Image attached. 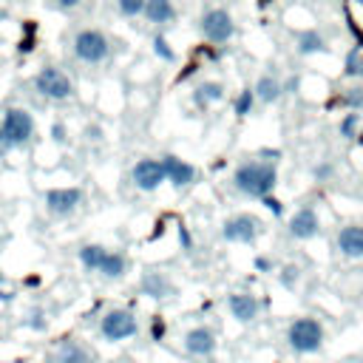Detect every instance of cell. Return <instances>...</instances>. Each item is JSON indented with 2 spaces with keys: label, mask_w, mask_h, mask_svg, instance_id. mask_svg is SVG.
I'll use <instances>...</instances> for the list:
<instances>
[{
  "label": "cell",
  "mask_w": 363,
  "mask_h": 363,
  "mask_svg": "<svg viewBox=\"0 0 363 363\" xmlns=\"http://www.w3.org/2000/svg\"><path fill=\"white\" fill-rule=\"evenodd\" d=\"M233 184H235V190H241L244 196H252V199L272 196V190L278 184L275 162H241L233 173Z\"/></svg>",
  "instance_id": "6da1fadb"
},
{
  "label": "cell",
  "mask_w": 363,
  "mask_h": 363,
  "mask_svg": "<svg viewBox=\"0 0 363 363\" xmlns=\"http://www.w3.org/2000/svg\"><path fill=\"white\" fill-rule=\"evenodd\" d=\"M286 343L298 354H315V352H320V346H323V323L318 318H309V315L295 318L289 323V329H286Z\"/></svg>",
  "instance_id": "7a4b0ae2"
},
{
  "label": "cell",
  "mask_w": 363,
  "mask_h": 363,
  "mask_svg": "<svg viewBox=\"0 0 363 363\" xmlns=\"http://www.w3.org/2000/svg\"><path fill=\"white\" fill-rule=\"evenodd\" d=\"M71 48H74V57L79 62H85V65H99L111 54V43H108V37L99 28H82V31H77Z\"/></svg>",
  "instance_id": "3957f363"
},
{
  "label": "cell",
  "mask_w": 363,
  "mask_h": 363,
  "mask_svg": "<svg viewBox=\"0 0 363 363\" xmlns=\"http://www.w3.org/2000/svg\"><path fill=\"white\" fill-rule=\"evenodd\" d=\"M0 133L11 145V150L14 147H23L34 136V116L26 108H9L3 113V119H0Z\"/></svg>",
  "instance_id": "277c9868"
},
{
  "label": "cell",
  "mask_w": 363,
  "mask_h": 363,
  "mask_svg": "<svg viewBox=\"0 0 363 363\" xmlns=\"http://www.w3.org/2000/svg\"><path fill=\"white\" fill-rule=\"evenodd\" d=\"M139 332V320L130 309H108L99 320V335L108 343H122Z\"/></svg>",
  "instance_id": "5b68a950"
},
{
  "label": "cell",
  "mask_w": 363,
  "mask_h": 363,
  "mask_svg": "<svg viewBox=\"0 0 363 363\" xmlns=\"http://www.w3.org/2000/svg\"><path fill=\"white\" fill-rule=\"evenodd\" d=\"M34 88H37L40 96H45L51 102H62L74 94V82L68 79V74L54 68V65H45L34 74Z\"/></svg>",
  "instance_id": "8992f818"
},
{
  "label": "cell",
  "mask_w": 363,
  "mask_h": 363,
  "mask_svg": "<svg viewBox=\"0 0 363 363\" xmlns=\"http://www.w3.org/2000/svg\"><path fill=\"white\" fill-rule=\"evenodd\" d=\"M199 28H201L204 40H207V43H216V45L227 43V40L235 34V23H233V14H230L227 9H221V6H216V9H207V11L201 14V23H199Z\"/></svg>",
  "instance_id": "52a82bcc"
},
{
  "label": "cell",
  "mask_w": 363,
  "mask_h": 363,
  "mask_svg": "<svg viewBox=\"0 0 363 363\" xmlns=\"http://www.w3.org/2000/svg\"><path fill=\"white\" fill-rule=\"evenodd\" d=\"M261 233V221L250 213H235L221 224V235L230 244H252Z\"/></svg>",
  "instance_id": "ba28073f"
},
{
  "label": "cell",
  "mask_w": 363,
  "mask_h": 363,
  "mask_svg": "<svg viewBox=\"0 0 363 363\" xmlns=\"http://www.w3.org/2000/svg\"><path fill=\"white\" fill-rule=\"evenodd\" d=\"M130 179L145 193H153V190H159L167 182L164 167H162V159H139L133 164V170H130Z\"/></svg>",
  "instance_id": "9c48e42d"
},
{
  "label": "cell",
  "mask_w": 363,
  "mask_h": 363,
  "mask_svg": "<svg viewBox=\"0 0 363 363\" xmlns=\"http://www.w3.org/2000/svg\"><path fill=\"white\" fill-rule=\"evenodd\" d=\"M82 201V190L79 187H51L45 190V210L51 216H71Z\"/></svg>",
  "instance_id": "30bf717a"
},
{
  "label": "cell",
  "mask_w": 363,
  "mask_h": 363,
  "mask_svg": "<svg viewBox=\"0 0 363 363\" xmlns=\"http://www.w3.org/2000/svg\"><path fill=\"white\" fill-rule=\"evenodd\" d=\"M184 352L193 357H210L216 352V332L210 326H193L184 335Z\"/></svg>",
  "instance_id": "8fae6325"
},
{
  "label": "cell",
  "mask_w": 363,
  "mask_h": 363,
  "mask_svg": "<svg viewBox=\"0 0 363 363\" xmlns=\"http://www.w3.org/2000/svg\"><path fill=\"white\" fill-rule=\"evenodd\" d=\"M318 230H320V218L312 207H301V210L292 213V218H289V235L292 238L309 241V238L318 235Z\"/></svg>",
  "instance_id": "7c38bea8"
},
{
  "label": "cell",
  "mask_w": 363,
  "mask_h": 363,
  "mask_svg": "<svg viewBox=\"0 0 363 363\" xmlns=\"http://www.w3.org/2000/svg\"><path fill=\"white\" fill-rule=\"evenodd\" d=\"M227 309H230V315H233L238 323H250V320L258 318L261 303H258V298L250 295V292H233V295L227 298Z\"/></svg>",
  "instance_id": "4fadbf2b"
},
{
  "label": "cell",
  "mask_w": 363,
  "mask_h": 363,
  "mask_svg": "<svg viewBox=\"0 0 363 363\" xmlns=\"http://www.w3.org/2000/svg\"><path fill=\"white\" fill-rule=\"evenodd\" d=\"M162 167H164L167 182H170L176 190H182V187L193 184V179H196L193 164H190V162H184V159H179V156H162Z\"/></svg>",
  "instance_id": "5bb4252c"
},
{
  "label": "cell",
  "mask_w": 363,
  "mask_h": 363,
  "mask_svg": "<svg viewBox=\"0 0 363 363\" xmlns=\"http://www.w3.org/2000/svg\"><path fill=\"white\" fill-rule=\"evenodd\" d=\"M337 250L346 258H363V227L360 224H346L337 233Z\"/></svg>",
  "instance_id": "9a60e30c"
},
{
  "label": "cell",
  "mask_w": 363,
  "mask_h": 363,
  "mask_svg": "<svg viewBox=\"0 0 363 363\" xmlns=\"http://www.w3.org/2000/svg\"><path fill=\"white\" fill-rule=\"evenodd\" d=\"M139 289H142V295H147V298H167V295L176 292V286L170 284V278H167L164 272H145Z\"/></svg>",
  "instance_id": "2e32d148"
},
{
  "label": "cell",
  "mask_w": 363,
  "mask_h": 363,
  "mask_svg": "<svg viewBox=\"0 0 363 363\" xmlns=\"http://www.w3.org/2000/svg\"><path fill=\"white\" fill-rule=\"evenodd\" d=\"M51 363H91V354L79 340L62 337V343L57 346V354H54Z\"/></svg>",
  "instance_id": "e0dca14e"
},
{
  "label": "cell",
  "mask_w": 363,
  "mask_h": 363,
  "mask_svg": "<svg viewBox=\"0 0 363 363\" xmlns=\"http://www.w3.org/2000/svg\"><path fill=\"white\" fill-rule=\"evenodd\" d=\"M142 14H145L147 23H153V26H164V23H173V17H176V6H173V0H147Z\"/></svg>",
  "instance_id": "ac0fdd59"
},
{
  "label": "cell",
  "mask_w": 363,
  "mask_h": 363,
  "mask_svg": "<svg viewBox=\"0 0 363 363\" xmlns=\"http://www.w3.org/2000/svg\"><path fill=\"white\" fill-rule=\"evenodd\" d=\"M252 91H255V99L272 105V102L284 94V85H281L278 77H272V74H261V77L255 79V88H252Z\"/></svg>",
  "instance_id": "d6986e66"
},
{
  "label": "cell",
  "mask_w": 363,
  "mask_h": 363,
  "mask_svg": "<svg viewBox=\"0 0 363 363\" xmlns=\"http://www.w3.org/2000/svg\"><path fill=\"white\" fill-rule=\"evenodd\" d=\"M221 99H224V85L216 82V79H207V82H201V85L193 91V102H196L199 108H210L213 102H221Z\"/></svg>",
  "instance_id": "ffe728a7"
},
{
  "label": "cell",
  "mask_w": 363,
  "mask_h": 363,
  "mask_svg": "<svg viewBox=\"0 0 363 363\" xmlns=\"http://www.w3.org/2000/svg\"><path fill=\"white\" fill-rule=\"evenodd\" d=\"M125 269H128V258H125L122 252H116V250H108L105 258H102L99 275H102L105 281H116V278L125 275Z\"/></svg>",
  "instance_id": "44dd1931"
},
{
  "label": "cell",
  "mask_w": 363,
  "mask_h": 363,
  "mask_svg": "<svg viewBox=\"0 0 363 363\" xmlns=\"http://www.w3.org/2000/svg\"><path fill=\"white\" fill-rule=\"evenodd\" d=\"M105 252H108V250H105L102 244H85V247L79 250V264H82L88 272H99Z\"/></svg>",
  "instance_id": "7402d4cb"
},
{
  "label": "cell",
  "mask_w": 363,
  "mask_h": 363,
  "mask_svg": "<svg viewBox=\"0 0 363 363\" xmlns=\"http://www.w3.org/2000/svg\"><path fill=\"white\" fill-rule=\"evenodd\" d=\"M323 48H326V43H323V37H320L315 28L298 34V51H301V54H320Z\"/></svg>",
  "instance_id": "603a6c76"
},
{
  "label": "cell",
  "mask_w": 363,
  "mask_h": 363,
  "mask_svg": "<svg viewBox=\"0 0 363 363\" xmlns=\"http://www.w3.org/2000/svg\"><path fill=\"white\" fill-rule=\"evenodd\" d=\"M343 74H346V77H363V45H354V48L346 54Z\"/></svg>",
  "instance_id": "cb8c5ba5"
},
{
  "label": "cell",
  "mask_w": 363,
  "mask_h": 363,
  "mask_svg": "<svg viewBox=\"0 0 363 363\" xmlns=\"http://www.w3.org/2000/svg\"><path fill=\"white\" fill-rule=\"evenodd\" d=\"M252 105H255V91L252 88H244V91H238V96L233 102V111H235V116H250L252 113Z\"/></svg>",
  "instance_id": "d4e9b609"
},
{
  "label": "cell",
  "mask_w": 363,
  "mask_h": 363,
  "mask_svg": "<svg viewBox=\"0 0 363 363\" xmlns=\"http://www.w3.org/2000/svg\"><path fill=\"white\" fill-rule=\"evenodd\" d=\"M357 125H360V113H357V111H349V113L340 119V136H343V139L357 136Z\"/></svg>",
  "instance_id": "484cf974"
},
{
  "label": "cell",
  "mask_w": 363,
  "mask_h": 363,
  "mask_svg": "<svg viewBox=\"0 0 363 363\" xmlns=\"http://www.w3.org/2000/svg\"><path fill=\"white\" fill-rule=\"evenodd\" d=\"M153 54H156L159 60H164V62H173V60H176V51L170 48V43H167L162 34L153 37Z\"/></svg>",
  "instance_id": "4316f807"
},
{
  "label": "cell",
  "mask_w": 363,
  "mask_h": 363,
  "mask_svg": "<svg viewBox=\"0 0 363 363\" xmlns=\"http://www.w3.org/2000/svg\"><path fill=\"white\" fill-rule=\"evenodd\" d=\"M145 3L147 0H116V9L122 17H139L145 11Z\"/></svg>",
  "instance_id": "83f0119b"
},
{
  "label": "cell",
  "mask_w": 363,
  "mask_h": 363,
  "mask_svg": "<svg viewBox=\"0 0 363 363\" xmlns=\"http://www.w3.org/2000/svg\"><path fill=\"white\" fill-rule=\"evenodd\" d=\"M343 102H346L352 111H360V108H363V88H349L346 96H343Z\"/></svg>",
  "instance_id": "f1b7e54d"
},
{
  "label": "cell",
  "mask_w": 363,
  "mask_h": 363,
  "mask_svg": "<svg viewBox=\"0 0 363 363\" xmlns=\"http://www.w3.org/2000/svg\"><path fill=\"white\" fill-rule=\"evenodd\" d=\"M298 275H301V272H298V267H292V264H289V267H284V269H281V284H284L286 289H292V286L298 284Z\"/></svg>",
  "instance_id": "f546056e"
},
{
  "label": "cell",
  "mask_w": 363,
  "mask_h": 363,
  "mask_svg": "<svg viewBox=\"0 0 363 363\" xmlns=\"http://www.w3.org/2000/svg\"><path fill=\"white\" fill-rule=\"evenodd\" d=\"M179 241H182V250H193V235H190V230L184 227V224H179Z\"/></svg>",
  "instance_id": "4dcf8cb0"
},
{
  "label": "cell",
  "mask_w": 363,
  "mask_h": 363,
  "mask_svg": "<svg viewBox=\"0 0 363 363\" xmlns=\"http://www.w3.org/2000/svg\"><path fill=\"white\" fill-rule=\"evenodd\" d=\"M164 329H167L164 320H162V318H153V323H150V337H153V340H162V337H164Z\"/></svg>",
  "instance_id": "1f68e13d"
},
{
  "label": "cell",
  "mask_w": 363,
  "mask_h": 363,
  "mask_svg": "<svg viewBox=\"0 0 363 363\" xmlns=\"http://www.w3.org/2000/svg\"><path fill=\"white\" fill-rule=\"evenodd\" d=\"M51 139H54L57 145L65 142V128H62V122H54V125H51Z\"/></svg>",
  "instance_id": "d6a6232c"
},
{
  "label": "cell",
  "mask_w": 363,
  "mask_h": 363,
  "mask_svg": "<svg viewBox=\"0 0 363 363\" xmlns=\"http://www.w3.org/2000/svg\"><path fill=\"white\" fill-rule=\"evenodd\" d=\"M261 201H264V204H267V210H272L275 216H281V213H284V207H281V201H278V199H272V196H264Z\"/></svg>",
  "instance_id": "836d02e7"
},
{
  "label": "cell",
  "mask_w": 363,
  "mask_h": 363,
  "mask_svg": "<svg viewBox=\"0 0 363 363\" xmlns=\"http://www.w3.org/2000/svg\"><path fill=\"white\" fill-rule=\"evenodd\" d=\"M255 269H258V272H269V269H272V261L258 255V258H255Z\"/></svg>",
  "instance_id": "e575fe53"
},
{
  "label": "cell",
  "mask_w": 363,
  "mask_h": 363,
  "mask_svg": "<svg viewBox=\"0 0 363 363\" xmlns=\"http://www.w3.org/2000/svg\"><path fill=\"white\" fill-rule=\"evenodd\" d=\"M79 3H82V0H57V6H60V9H77Z\"/></svg>",
  "instance_id": "d590c367"
},
{
  "label": "cell",
  "mask_w": 363,
  "mask_h": 363,
  "mask_svg": "<svg viewBox=\"0 0 363 363\" xmlns=\"http://www.w3.org/2000/svg\"><path fill=\"white\" fill-rule=\"evenodd\" d=\"M9 150H11V145H9V142L3 139V133H0V159H3V156H6Z\"/></svg>",
  "instance_id": "8d00e7d4"
},
{
  "label": "cell",
  "mask_w": 363,
  "mask_h": 363,
  "mask_svg": "<svg viewBox=\"0 0 363 363\" xmlns=\"http://www.w3.org/2000/svg\"><path fill=\"white\" fill-rule=\"evenodd\" d=\"M3 281H6V272H3V267H0V284H3Z\"/></svg>",
  "instance_id": "74e56055"
},
{
  "label": "cell",
  "mask_w": 363,
  "mask_h": 363,
  "mask_svg": "<svg viewBox=\"0 0 363 363\" xmlns=\"http://www.w3.org/2000/svg\"><path fill=\"white\" fill-rule=\"evenodd\" d=\"M360 6H363V0H360Z\"/></svg>",
  "instance_id": "f35d334b"
}]
</instances>
